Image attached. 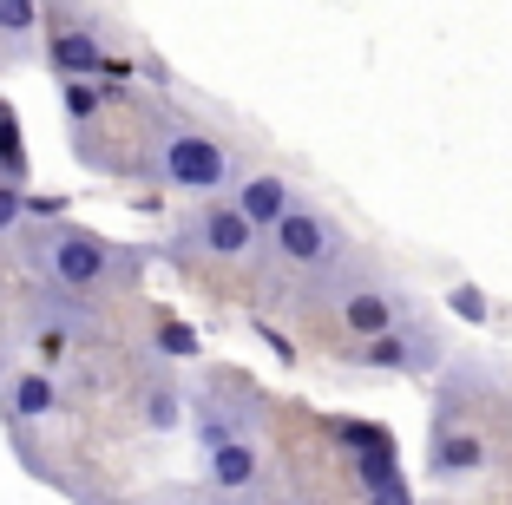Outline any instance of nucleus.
<instances>
[{
    "mask_svg": "<svg viewBox=\"0 0 512 505\" xmlns=\"http://www.w3.org/2000/svg\"><path fill=\"white\" fill-rule=\"evenodd\" d=\"M27 263L40 269L46 283L60 289V296H106V289H132L145 256L138 250H119L112 237L86 230V223H40L27 237Z\"/></svg>",
    "mask_w": 512,
    "mask_h": 505,
    "instance_id": "f257e3e1",
    "label": "nucleus"
},
{
    "mask_svg": "<svg viewBox=\"0 0 512 505\" xmlns=\"http://www.w3.org/2000/svg\"><path fill=\"white\" fill-rule=\"evenodd\" d=\"M158 178L184 197H217L237 178V151L217 132H204V125H171V132L158 138Z\"/></svg>",
    "mask_w": 512,
    "mask_h": 505,
    "instance_id": "f03ea898",
    "label": "nucleus"
},
{
    "mask_svg": "<svg viewBox=\"0 0 512 505\" xmlns=\"http://www.w3.org/2000/svg\"><path fill=\"white\" fill-rule=\"evenodd\" d=\"M270 256L283 269H296V276H348V256H355V243L342 237V223L329 217V210L316 204H296L283 223L270 230Z\"/></svg>",
    "mask_w": 512,
    "mask_h": 505,
    "instance_id": "7ed1b4c3",
    "label": "nucleus"
},
{
    "mask_svg": "<svg viewBox=\"0 0 512 505\" xmlns=\"http://www.w3.org/2000/svg\"><path fill=\"white\" fill-rule=\"evenodd\" d=\"M46 66L66 79H106L112 73V53L99 46V33L86 27V14H73V7H60V14H46Z\"/></svg>",
    "mask_w": 512,
    "mask_h": 505,
    "instance_id": "20e7f679",
    "label": "nucleus"
},
{
    "mask_svg": "<svg viewBox=\"0 0 512 505\" xmlns=\"http://www.w3.org/2000/svg\"><path fill=\"white\" fill-rule=\"evenodd\" d=\"M355 361H362V368H381V374H434L440 368V335L427 322L421 328H394V335H381V342H362Z\"/></svg>",
    "mask_w": 512,
    "mask_h": 505,
    "instance_id": "39448f33",
    "label": "nucleus"
},
{
    "mask_svg": "<svg viewBox=\"0 0 512 505\" xmlns=\"http://www.w3.org/2000/svg\"><path fill=\"white\" fill-rule=\"evenodd\" d=\"M296 204H302V197H296V184H289L283 171H256V178L230 184V210L250 223L256 237H270V230H276V223H283Z\"/></svg>",
    "mask_w": 512,
    "mask_h": 505,
    "instance_id": "423d86ee",
    "label": "nucleus"
},
{
    "mask_svg": "<svg viewBox=\"0 0 512 505\" xmlns=\"http://www.w3.org/2000/svg\"><path fill=\"white\" fill-rule=\"evenodd\" d=\"M184 237L197 243L204 256H224V263H243V256H256V230L230 210V197L224 204H204L191 223H184Z\"/></svg>",
    "mask_w": 512,
    "mask_h": 505,
    "instance_id": "0eeeda50",
    "label": "nucleus"
},
{
    "mask_svg": "<svg viewBox=\"0 0 512 505\" xmlns=\"http://www.w3.org/2000/svg\"><path fill=\"white\" fill-rule=\"evenodd\" d=\"M335 322L355 335V348H362V342H381V335H394V328H401V296H394V289H375V283L342 289Z\"/></svg>",
    "mask_w": 512,
    "mask_h": 505,
    "instance_id": "6e6552de",
    "label": "nucleus"
},
{
    "mask_svg": "<svg viewBox=\"0 0 512 505\" xmlns=\"http://www.w3.org/2000/svg\"><path fill=\"white\" fill-rule=\"evenodd\" d=\"M60 414V381L46 368H20L14 381H7V420L14 427H33V420H53Z\"/></svg>",
    "mask_w": 512,
    "mask_h": 505,
    "instance_id": "1a4fd4ad",
    "label": "nucleus"
},
{
    "mask_svg": "<svg viewBox=\"0 0 512 505\" xmlns=\"http://www.w3.org/2000/svg\"><path fill=\"white\" fill-rule=\"evenodd\" d=\"M427 466H434V473H447V479L480 473V466H486V440H480L473 427H453V420H440V427H434V446H427Z\"/></svg>",
    "mask_w": 512,
    "mask_h": 505,
    "instance_id": "9d476101",
    "label": "nucleus"
},
{
    "mask_svg": "<svg viewBox=\"0 0 512 505\" xmlns=\"http://www.w3.org/2000/svg\"><path fill=\"white\" fill-rule=\"evenodd\" d=\"M204 479H211L217 492H256V479H263L256 440H230V446H217V453H204Z\"/></svg>",
    "mask_w": 512,
    "mask_h": 505,
    "instance_id": "9b49d317",
    "label": "nucleus"
},
{
    "mask_svg": "<svg viewBox=\"0 0 512 505\" xmlns=\"http://www.w3.org/2000/svg\"><path fill=\"white\" fill-rule=\"evenodd\" d=\"M112 99L119 92H106L99 79H66L60 86V105H66V119H73V132H92V119H106Z\"/></svg>",
    "mask_w": 512,
    "mask_h": 505,
    "instance_id": "f8f14e48",
    "label": "nucleus"
},
{
    "mask_svg": "<svg viewBox=\"0 0 512 505\" xmlns=\"http://www.w3.org/2000/svg\"><path fill=\"white\" fill-rule=\"evenodd\" d=\"M178 420H184V401H178V387H171V381L145 387V427H151V433H171Z\"/></svg>",
    "mask_w": 512,
    "mask_h": 505,
    "instance_id": "ddd939ff",
    "label": "nucleus"
},
{
    "mask_svg": "<svg viewBox=\"0 0 512 505\" xmlns=\"http://www.w3.org/2000/svg\"><path fill=\"white\" fill-rule=\"evenodd\" d=\"M40 20H46V14L33 7V0H0V33H7V40H27Z\"/></svg>",
    "mask_w": 512,
    "mask_h": 505,
    "instance_id": "4468645a",
    "label": "nucleus"
},
{
    "mask_svg": "<svg viewBox=\"0 0 512 505\" xmlns=\"http://www.w3.org/2000/svg\"><path fill=\"white\" fill-rule=\"evenodd\" d=\"M158 348H165L171 361H197V348H204V342H197L184 322H158Z\"/></svg>",
    "mask_w": 512,
    "mask_h": 505,
    "instance_id": "2eb2a0df",
    "label": "nucleus"
},
{
    "mask_svg": "<svg viewBox=\"0 0 512 505\" xmlns=\"http://www.w3.org/2000/svg\"><path fill=\"white\" fill-rule=\"evenodd\" d=\"M33 355L46 361V374L66 361V322H46V328H33Z\"/></svg>",
    "mask_w": 512,
    "mask_h": 505,
    "instance_id": "dca6fc26",
    "label": "nucleus"
},
{
    "mask_svg": "<svg viewBox=\"0 0 512 505\" xmlns=\"http://www.w3.org/2000/svg\"><path fill=\"white\" fill-rule=\"evenodd\" d=\"M20 223H27V191L20 184H0V237H14Z\"/></svg>",
    "mask_w": 512,
    "mask_h": 505,
    "instance_id": "f3484780",
    "label": "nucleus"
},
{
    "mask_svg": "<svg viewBox=\"0 0 512 505\" xmlns=\"http://www.w3.org/2000/svg\"><path fill=\"white\" fill-rule=\"evenodd\" d=\"M447 309L460 315V322H486V315H493V309H486V296H480L473 283H460V289H453V296H447Z\"/></svg>",
    "mask_w": 512,
    "mask_h": 505,
    "instance_id": "a211bd4d",
    "label": "nucleus"
}]
</instances>
